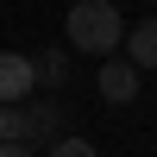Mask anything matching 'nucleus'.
Returning a JSON list of instances; mask_svg holds the SVG:
<instances>
[{"label": "nucleus", "mask_w": 157, "mask_h": 157, "mask_svg": "<svg viewBox=\"0 0 157 157\" xmlns=\"http://www.w3.org/2000/svg\"><path fill=\"white\" fill-rule=\"evenodd\" d=\"M63 32H69V50H82V57H113L126 44V19L113 0H75Z\"/></svg>", "instance_id": "1"}, {"label": "nucleus", "mask_w": 157, "mask_h": 157, "mask_svg": "<svg viewBox=\"0 0 157 157\" xmlns=\"http://www.w3.org/2000/svg\"><path fill=\"white\" fill-rule=\"evenodd\" d=\"M38 94V75L25 50H0V107H19V101Z\"/></svg>", "instance_id": "2"}, {"label": "nucleus", "mask_w": 157, "mask_h": 157, "mask_svg": "<svg viewBox=\"0 0 157 157\" xmlns=\"http://www.w3.org/2000/svg\"><path fill=\"white\" fill-rule=\"evenodd\" d=\"M138 63H126V57H101V75H94V88H101V101L107 107H126V101L138 94Z\"/></svg>", "instance_id": "3"}, {"label": "nucleus", "mask_w": 157, "mask_h": 157, "mask_svg": "<svg viewBox=\"0 0 157 157\" xmlns=\"http://www.w3.org/2000/svg\"><path fill=\"white\" fill-rule=\"evenodd\" d=\"M126 63H138V69H157V19L126 25Z\"/></svg>", "instance_id": "4"}, {"label": "nucleus", "mask_w": 157, "mask_h": 157, "mask_svg": "<svg viewBox=\"0 0 157 157\" xmlns=\"http://www.w3.org/2000/svg\"><path fill=\"white\" fill-rule=\"evenodd\" d=\"M19 113H25V138H50L63 126V107H57V101H19Z\"/></svg>", "instance_id": "5"}, {"label": "nucleus", "mask_w": 157, "mask_h": 157, "mask_svg": "<svg viewBox=\"0 0 157 157\" xmlns=\"http://www.w3.org/2000/svg\"><path fill=\"white\" fill-rule=\"evenodd\" d=\"M32 75H38V88L57 94V88L69 82V50H38V57H32Z\"/></svg>", "instance_id": "6"}, {"label": "nucleus", "mask_w": 157, "mask_h": 157, "mask_svg": "<svg viewBox=\"0 0 157 157\" xmlns=\"http://www.w3.org/2000/svg\"><path fill=\"white\" fill-rule=\"evenodd\" d=\"M44 157H94V145H88V138H50Z\"/></svg>", "instance_id": "7"}, {"label": "nucleus", "mask_w": 157, "mask_h": 157, "mask_svg": "<svg viewBox=\"0 0 157 157\" xmlns=\"http://www.w3.org/2000/svg\"><path fill=\"white\" fill-rule=\"evenodd\" d=\"M0 157H32L25 145H13V138H0Z\"/></svg>", "instance_id": "8"}]
</instances>
